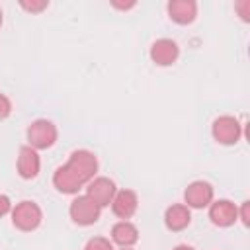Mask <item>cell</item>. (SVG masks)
I'll list each match as a JSON object with an SVG mask.
<instances>
[{
	"label": "cell",
	"instance_id": "3957f363",
	"mask_svg": "<svg viewBox=\"0 0 250 250\" xmlns=\"http://www.w3.org/2000/svg\"><path fill=\"white\" fill-rule=\"evenodd\" d=\"M211 133L219 145H236L242 137V125L232 115H221L213 121Z\"/></svg>",
	"mask_w": 250,
	"mask_h": 250
},
{
	"label": "cell",
	"instance_id": "e0dca14e",
	"mask_svg": "<svg viewBox=\"0 0 250 250\" xmlns=\"http://www.w3.org/2000/svg\"><path fill=\"white\" fill-rule=\"evenodd\" d=\"M21 8L27 10V12H41L47 8V2L41 0V2H21Z\"/></svg>",
	"mask_w": 250,
	"mask_h": 250
},
{
	"label": "cell",
	"instance_id": "7a4b0ae2",
	"mask_svg": "<svg viewBox=\"0 0 250 250\" xmlns=\"http://www.w3.org/2000/svg\"><path fill=\"white\" fill-rule=\"evenodd\" d=\"M43 213L35 201H21L12 209V223L20 230H35L41 225Z\"/></svg>",
	"mask_w": 250,
	"mask_h": 250
},
{
	"label": "cell",
	"instance_id": "ac0fdd59",
	"mask_svg": "<svg viewBox=\"0 0 250 250\" xmlns=\"http://www.w3.org/2000/svg\"><path fill=\"white\" fill-rule=\"evenodd\" d=\"M234 8L240 12V18H242L244 21H248V16H250V2H248V0L236 2V4H234Z\"/></svg>",
	"mask_w": 250,
	"mask_h": 250
},
{
	"label": "cell",
	"instance_id": "ffe728a7",
	"mask_svg": "<svg viewBox=\"0 0 250 250\" xmlns=\"http://www.w3.org/2000/svg\"><path fill=\"white\" fill-rule=\"evenodd\" d=\"M238 217L242 219V223H244V225H248V203H244V205H242V209L238 211Z\"/></svg>",
	"mask_w": 250,
	"mask_h": 250
},
{
	"label": "cell",
	"instance_id": "44dd1931",
	"mask_svg": "<svg viewBox=\"0 0 250 250\" xmlns=\"http://www.w3.org/2000/svg\"><path fill=\"white\" fill-rule=\"evenodd\" d=\"M174 250H195V248H191V246H188V244H180V246H176Z\"/></svg>",
	"mask_w": 250,
	"mask_h": 250
},
{
	"label": "cell",
	"instance_id": "d6986e66",
	"mask_svg": "<svg viewBox=\"0 0 250 250\" xmlns=\"http://www.w3.org/2000/svg\"><path fill=\"white\" fill-rule=\"evenodd\" d=\"M10 209H12L10 199H8L6 195H2V193H0V217H4L6 213H10Z\"/></svg>",
	"mask_w": 250,
	"mask_h": 250
},
{
	"label": "cell",
	"instance_id": "30bf717a",
	"mask_svg": "<svg viewBox=\"0 0 250 250\" xmlns=\"http://www.w3.org/2000/svg\"><path fill=\"white\" fill-rule=\"evenodd\" d=\"M137 207H139V197H137V193L133 189H121V191H117L115 197H113V201H111V211L119 219H123V221H127L129 217H133L135 211H137Z\"/></svg>",
	"mask_w": 250,
	"mask_h": 250
},
{
	"label": "cell",
	"instance_id": "7402d4cb",
	"mask_svg": "<svg viewBox=\"0 0 250 250\" xmlns=\"http://www.w3.org/2000/svg\"><path fill=\"white\" fill-rule=\"evenodd\" d=\"M0 25H2V10H0Z\"/></svg>",
	"mask_w": 250,
	"mask_h": 250
},
{
	"label": "cell",
	"instance_id": "8fae6325",
	"mask_svg": "<svg viewBox=\"0 0 250 250\" xmlns=\"http://www.w3.org/2000/svg\"><path fill=\"white\" fill-rule=\"evenodd\" d=\"M39 168H41V160H39L37 150L31 148L29 145L21 146L20 156H18V174L23 180H31V178H35L39 174Z\"/></svg>",
	"mask_w": 250,
	"mask_h": 250
},
{
	"label": "cell",
	"instance_id": "2e32d148",
	"mask_svg": "<svg viewBox=\"0 0 250 250\" xmlns=\"http://www.w3.org/2000/svg\"><path fill=\"white\" fill-rule=\"evenodd\" d=\"M10 111H12V104H10V100H8L4 94H0V121L6 119V117L10 115Z\"/></svg>",
	"mask_w": 250,
	"mask_h": 250
},
{
	"label": "cell",
	"instance_id": "6da1fadb",
	"mask_svg": "<svg viewBox=\"0 0 250 250\" xmlns=\"http://www.w3.org/2000/svg\"><path fill=\"white\" fill-rule=\"evenodd\" d=\"M98 172V158L90 150H74L66 164L59 166L53 174V186L61 193H78L80 188L88 186Z\"/></svg>",
	"mask_w": 250,
	"mask_h": 250
},
{
	"label": "cell",
	"instance_id": "ba28073f",
	"mask_svg": "<svg viewBox=\"0 0 250 250\" xmlns=\"http://www.w3.org/2000/svg\"><path fill=\"white\" fill-rule=\"evenodd\" d=\"M209 219L217 227H230L238 219V207L229 199L211 201L209 205Z\"/></svg>",
	"mask_w": 250,
	"mask_h": 250
},
{
	"label": "cell",
	"instance_id": "8992f818",
	"mask_svg": "<svg viewBox=\"0 0 250 250\" xmlns=\"http://www.w3.org/2000/svg\"><path fill=\"white\" fill-rule=\"evenodd\" d=\"M115 193H117V189H115L113 180L104 178V176L94 178V180L88 182V186H86V195H88L94 203H98L100 207H107V205H111Z\"/></svg>",
	"mask_w": 250,
	"mask_h": 250
},
{
	"label": "cell",
	"instance_id": "52a82bcc",
	"mask_svg": "<svg viewBox=\"0 0 250 250\" xmlns=\"http://www.w3.org/2000/svg\"><path fill=\"white\" fill-rule=\"evenodd\" d=\"M184 199H186L188 207L203 209V207L211 205V201H213V186L203 180L191 182L184 191Z\"/></svg>",
	"mask_w": 250,
	"mask_h": 250
},
{
	"label": "cell",
	"instance_id": "603a6c76",
	"mask_svg": "<svg viewBox=\"0 0 250 250\" xmlns=\"http://www.w3.org/2000/svg\"><path fill=\"white\" fill-rule=\"evenodd\" d=\"M121 250H131V248H121Z\"/></svg>",
	"mask_w": 250,
	"mask_h": 250
},
{
	"label": "cell",
	"instance_id": "5b68a950",
	"mask_svg": "<svg viewBox=\"0 0 250 250\" xmlns=\"http://www.w3.org/2000/svg\"><path fill=\"white\" fill-rule=\"evenodd\" d=\"M27 141L35 150L49 148L57 141V127L47 119H37L27 127Z\"/></svg>",
	"mask_w": 250,
	"mask_h": 250
},
{
	"label": "cell",
	"instance_id": "7c38bea8",
	"mask_svg": "<svg viewBox=\"0 0 250 250\" xmlns=\"http://www.w3.org/2000/svg\"><path fill=\"white\" fill-rule=\"evenodd\" d=\"M168 16L180 25L191 23L197 16V4L193 0H172L168 2Z\"/></svg>",
	"mask_w": 250,
	"mask_h": 250
},
{
	"label": "cell",
	"instance_id": "9a60e30c",
	"mask_svg": "<svg viewBox=\"0 0 250 250\" xmlns=\"http://www.w3.org/2000/svg\"><path fill=\"white\" fill-rule=\"evenodd\" d=\"M84 250H113V244L104 236H94L86 242Z\"/></svg>",
	"mask_w": 250,
	"mask_h": 250
},
{
	"label": "cell",
	"instance_id": "277c9868",
	"mask_svg": "<svg viewBox=\"0 0 250 250\" xmlns=\"http://www.w3.org/2000/svg\"><path fill=\"white\" fill-rule=\"evenodd\" d=\"M70 219L80 225V227H88V225H94L98 219H100V213H102V207L98 203H94L88 195H78L72 199L70 203Z\"/></svg>",
	"mask_w": 250,
	"mask_h": 250
},
{
	"label": "cell",
	"instance_id": "9c48e42d",
	"mask_svg": "<svg viewBox=\"0 0 250 250\" xmlns=\"http://www.w3.org/2000/svg\"><path fill=\"white\" fill-rule=\"evenodd\" d=\"M178 55H180V49L172 39H158L150 47V59L158 66H170L172 62H176Z\"/></svg>",
	"mask_w": 250,
	"mask_h": 250
},
{
	"label": "cell",
	"instance_id": "4fadbf2b",
	"mask_svg": "<svg viewBox=\"0 0 250 250\" xmlns=\"http://www.w3.org/2000/svg\"><path fill=\"white\" fill-rule=\"evenodd\" d=\"M191 223V213H189V207L188 205H182V203H176V205H170L164 213V225L170 229V230H184L188 225Z\"/></svg>",
	"mask_w": 250,
	"mask_h": 250
},
{
	"label": "cell",
	"instance_id": "5bb4252c",
	"mask_svg": "<svg viewBox=\"0 0 250 250\" xmlns=\"http://www.w3.org/2000/svg\"><path fill=\"white\" fill-rule=\"evenodd\" d=\"M111 240L121 248H131L139 240V230L131 221H119L111 229Z\"/></svg>",
	"mask_w": 250,
	"mask_h": 250
}]
</instances>
